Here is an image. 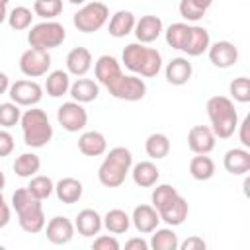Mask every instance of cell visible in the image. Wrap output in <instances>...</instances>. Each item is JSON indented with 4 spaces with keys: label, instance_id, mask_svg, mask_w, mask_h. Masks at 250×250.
Returning a JSON list of instances; mask_svg holds the SVG:
<instances>
[{
    "label": "cell",
    "instance_id": "5b68a950",
    "mask_svg": "<svg viewBox=\"0 0 250 250\" xmlns=\"http://www.w3.org/2000/svg\"><path fill=\"white\" fill-rule=\"evenodd\" d=\"M64 39H66V29L59 21H39V23L31 25V29L27 33L29 47L47 51V53L51 49H57L59 45H62Z\"/></svg>",
    "mask_w": 250,
    "mask_h": 250
},
{
    "label": "cell",
    "instance_id": "9c48e42d",
    "mask_svg": "<svg viewBox=\"0 0 250 250\" xmlns=\"http://www.w3.org/2000/svg\"><path fill=\"white\" fill-rule=\"evenodd\" d=\"M49 68H51V55L47 51H39V49L29 47L20 57V70L27 78L45 76V74H49Z\"/></svg>",
    "mask_w": 250,
    "mask_h": 250
},
{
    "label": "cell",
    "instance_id": "7c38bea8",
    "mask_svg": "<svg viewBox=\"0 0 250 250\" xmlns=\"http://www.w3.org/2000/svg\"><path fill=\"white\" fill-rule=\"evenodd\" d=\"M215 135L211 131V127L207 125H193L189 131H188V146L193 154H209L213 148H215Z\"/></svg>",
    "mask_w": 250,
    "mask_h": 250
},
{
    "label": "cell",
    "instance_id": "603a6c76",
    "mask_svg": "<svg viewBox=\"0 0 250 250\" xmlns=\"http://www.w3.org/2000/svg\"><path fill=\"white\" fill-rule=\"evenodd\" d=\"M188 213H189V207H188V201H186L182 195H178V197L172 199L168 205H164L162 209H158L160 221H164V223L170 225V227L182 225V223L186 221Z\"/></svg>",
    "mask_w": 250,
    "mask_h": 250
},
{
    "label": "cell",
    "instance_id": "30bf717a",
    "mask_svg": "<svg viewBox=\"0 0 250 250\" xmlns=\"http://www.w3.org/2000/svg\"><path fill=\"white\" fill-rule=\"evenodd\" d=\"M57 121L64 131L78 133L88 125V111L76 102H64L57 109Z\"/></svg>",
    "mask_w": 250,
    "mask_h": 250
},
{
    "label": "cell",
    "instance_id": "7bdbcfd3",
    "mask_svg": "<svg viewBox=\"0 0 250 250\" xmlns=\"http://www.w3.org/2000/svg\"><path fill=\"white\" fill-rule=\"evenodd\" d=\"M35 203H39V201L27 191V188H20V189H16L14 195H12V207L16 209V213H21V211L29 209V207L35 205Z\"/></svg>",
    "mask_w": 250,
    "mask_h": 250
},
{
    "label": "cell",
    "instance_id": "f1b7e54d",
    "mask_svg": "<svg viewBox=\"0 0 250 250\" xmlns=\"http://www.w3.org/2000/svg\"><path fill=\"white\" fill-rule=\"evenodd\" d=\"M70 90V74L66 70H51L45 80V92L51 98H61Z\"/></svg>",
    "mask_w": 250,
    "mask_h": 250
},
{
    "label": "cell",
    "instance_id": "bcb514c9",
    "mask_svg": "<svg viewBox=\"0 0 250 250\" xmlns=\"http://www.w3.org/2000/svg\"><path fill=\"white\" fill-rule=\"evenodd\" d=\"M178 250H207V244H205V240L201 238V236H188L180 246H178Z\"/></svg>",
    "mask_w": 250,
    "mask_h": 250
},
{
    "label": "cell",
    "instance_id": "5bb4252c",
    "mask_svg": "<svg viewBox=\"0 0 250 250\" xmlns=\"http://www.w3.org/2000/svg\"><path fill=\"white\" fill-rule=\"evenodd\" d=\"M94 74H96V80H98V84H102V86H111L121 74H123V70H121V62L115 59V57H111V55H102L96 62H94Z\"/></svg>",
    "mask_w": 250,
    "mask_h": 250
},
{
    "label": "cell",
    "instance_id": "e575fe53",
    "mask_svg": "<svg viewBox=\"0 0 250 250\" xmlns=\"http://www.w3.org/2000/svg\"><path fill=\"white\" fill-rule=\"evenodd\" d=\"M27 191L37 199V201H43L47 197H51V193L55 191V184L49 176H43V174H37L33 178H29V184L25 186Z\"/></svg>",
    "mask_w": 250,
    "mask_h": 250
},
{
    "label": "cell",
    "instance_id": "60d3db41",
    "mask_svg": "<svg viewBox=\"0 0 250 250\" xmlns=\"http://www.w3.org/2000/svg\"><path fill=\"white\" fill-rule=\"evenodd\" d=\"M229 94L234 102L238 104H248L250 102V78L238 76L229 84Z\"/></svg>",
    "mask_w": 250,
    "mask_h": 250
},
{
    "label": "cell",
    "instance_id": "e0dca14e",
    "mask_svg": "<svg viewBox=\"0 0 250 250\" xmlns=\"http://www.w3.org/2000/svg\"><path fill=\"white\" fill-rule=\"evenodd\" d=\"M164 74H166V82L168 84H172V86H184V84L189 82V78L193 74V66H191V62L186 57H176V59H172L166 64Z\"/></svg>",
    "mask_w": 250,
    "mask_h": 250
},
{
    "label": "cell",
    "instance_id": "52a82bcc",
    "mask_svg": "<svg viewBox=\"0 0 250 250\" xmlns=\"http://www.w3.org/2000/svg\"><path fill=\"white\" fill-rule=\"evenodd\" d=\"M107 92L115 98V100H123V102H139L145 98L146 94V84L143 78L135 76V74H121L111 86H107Z\"/></svg>",
    "mask_w": 250,
    "mask_h": 250
},
{
    "label": "cell",
    "instance_id": "ab89813d",
    "mask_svg": "<svg viewBox=\"0 0 250 250\" xmlns=\"http://www.w3.org/2000/svg\"><path fill=\"white\" fill-rule=\"evenodd\" d=\"M180 193H178V189L174 188V186H170V184H160V186H156L154 189H152V195H150V201H152V207L158 211V209H162L164 205H168L172 199H176Z\"/></svg>",
    "mask_w": 250,
    "mask_h": 250
},
{
    "label": "cell",
    "instance_id": "681fc988",
    "mask_svg": "<svg viewBox=\"0 0 250 250\" xmlns=\"http://www.w3.org/2000/svg\"><path fill=\"white\" fill-rule=\"evenodd\" d=\"M10 215H12L10 213V207L8 205H2L0 207V229H4L10 223Z\"/></svg>",
    "mask_w": 250,
    "mask_h": 250
},
{
    "label": "cell",
    "instance_id": "1f68e13d",
    "mask_svg": "<svg viewBox=\"0 0 250 250\" xmlns=\"http://www.w3.org/2000/svg\"><path fill=\"white\" fill-rule=\"evenodd\" d=\"M102 221H104V227L107 229V232H111V234H123L131 227V217L123 209H109L102 217Z\"/></svg>",
    "mask_w": 250,
    "mask_h": 250
},
{
    "label": "cell",
    "instance_id": "484cf974",
    "mask_svg": "<svg viewBox=\"0 0 250 250\" xmlns=\"http://www.w3.org/2000/svg\"><path fill=\"white\" fill-rule=\"evenodd\" d=\"M55 193H57V199L59 201H62V203H66V205H72V203H76L80 197H82V193H84V186H82V182L80 180H76V178H61L57 184H55Z\"/></svg>",
    "mask_w": 250,
    "mask_h": 250
},
{
    "label": "cell",
    "instance_id": "4316f807",
    "mask_svg": "<svg viewBox=\"0 0 250 250\" xmlns=\"http://www.w3.org/2000/svg\"><path fill=\"white\" fill-rule=\"evenodd\" d=\"M131 176H133V182L137 186H141V188H152L160 180V170L156 168L154 162L143 160V162H137L131 168Z\"/></svg>",
    "mask_w": 250,
    "mask_h": 250
},
{
    "label": "cell",
    "instance_id": "83f0119b",
    "mask_svg": "<svg viewBox=\"0 0 250 250\" xmlns=\"http://www.w3.org/2000/svg\"><path fill=\"white\" fill-rule=\"evenodd\" d=\"M135 23H137V18H135L133 12H129V10H119V12H115V14L111 16L107 31H109L111 37L121 39V37L129 35V33L135 29Z\"/></svg>",
    "mask_w": 250,
    "mask_h": 250
},
{
    "label": "cell",
    "instance_id": "277c9868",
    "mask_svg": "<svg viewBox=\"0 0 250 250\" xmlns=\"http://www.w3.org/2000/svg\"><path fill=\"white\" fill-rule=\"evenodd\" d=\"M23 143L31 148H41L53 139V125L47 117V113L39 107H29L21 113L20 119Z\"/></svg>",
    "mask_w": 250,
    "mask_h": 250
},
{
    "label": "cell",
    "instance_id": "f35d334b",
    "mask_svg": "<svg viewBox=\"0 0 250 250\" xmlns=\"http://www.w3.org/2000/svg\"><path fill=\"white\" fill-rule=\"evenodd\" d=\"M62 12L61 0H35L33 2V14L43 18V21H55V18Z\"/></svg>",
    "mask_w": 250,
    "mask_h": 250
},
{
    "label": "cell",
    "instance_id": "ee69618b",
    "mask_svg": "<svg viewBox=\"0 0 250 250\" xmlns=\"http://www.w3.org/2000/svg\"><path fill=\"white\" fill-rule=\"evenodd\" d=\"M92 250H121V244L115 236L111 234H102L94 240L92 244Z\"/></svg>",
    "mask_w": 250,
    "mask_h": 250
},
{
    "label": "cell",
    "instance_id": "74e56055",
    "mask_svg": "<svg viewBox=\"0 0 250 250\" xmlns=\"http://www.w3.org/2000/svg\"><path fill=\"white\" fill-rule=\"evenodd\" d=\"M188 33H189V23L176 21V23L168 25V29L164 31V37H166V43H168L172 49L182 51V49H184V45H186Z\"/></svg>",
    "mask_w": 250,
    "mask_h": 250
},
{
    "label": "cell",
    "instance_id": "f546056e",
    "mask_svg": "<svg viewBox=\"0 0 250 250\" xmlns=\"http://www.w3.org/2000/svg\"><path fill=\"white\" fill-rule=\"evenodd\" d=\"M12 168L20 178H33L41 168V158L35 152H21L20 156H16Z\"/></svg>",
    "mask_w": 250,
    "mask_h": 250
},
{
    "label": "cell",
    "instance_id": "7402d4cb",
    "mask_svg": "<svg viewBox=\"0 0 250 250\" xmlns=\"http://www.w3.org/2000/svg\"><path fill=\"white\" fill-rule=\"evenodd\" d=\"M78 150L84 156H102L107 150V139L100 131H84L78 137Z\"/></svg>",
    "mask_w": 250,
    "mask_h": 250
},
{
    "label": "cell",
    "instance_id": "3957f363",
    "mask_svg": "<svg viewBox=\"0 0 250 250\" xmlns=\"http://www.w3.org/2000/svg\"><path fill=\"white\" fill-rule=\"evenodd\" d=\"M133 168V154L125 146L111 148L98 168V180L105 188H119Z\"/></svg>",
    "mask_w": 250,
    "mask_h": 250
},
{
    "label": "cell",
    "instance_id": "f6af8a7d",
    "mask_svg": "<svg viewBox=\"0 0 250 250\" xmlns=\"http://www.w3.org/2000/svg\"><path fill=\"white\" fill-rule=\"evenodd\" d=\"M14 137H12V133H8L6 129H0V158H4V156H8V154H12V150H14Z\"/></svg>",
    "mask_w": 250,
    "mask_h": 250
},
{
    "label": "cell",
    "instance_id": "f5cc1de1",
    "mask_svg": "<svg viewBox=\"0 0 250 250\" xmlns=\"http://www.w3.org/2000/svg\"><path fill=\"white\" fill-rule=\"evenodd\" d=\"M4 186H6V176H4V172H0V191L4 189Z\"/></svg>",
    "mask_w": 250,
    "mask_h": 250
},
{
    "label": "cell",
    "instance_id": "cb8c5ba5",
    "mask_svg": "<svg viewBox=\"0 0 250 250\" xmlns=\"http://www.w3.org/2000/svg\"><path fill=\"white\" fill-rule=\"evenodd\" d=\"M102 227H104V221H102V215L96 209H82L74 219V229L78 230L80 236L100 234Z\"/></svg>",
    "mask_w": 250,
    "mask_h": 250
},
{
    "label": "cell",
    "instance_id": "9a60e30c",
    "mask_svg": "<svg viewBox=\"0 0 250 250\" xmlns=\"http://www.w3.org/2000/svg\"><path fill=\"white\" fill-rule=\"evenodd\" d=\"M207 53H209V61L217 68H230L238 61V49L230 41L211 43L209 49H207Z\"/></svg>",
    "mask_w": 250,
    "mask_h": 250
},
{
    "label": "cell",
    "instance_id": "d6986e66",
    "mask_svg": "<svg viewBox=\"0 0 250 250\" xmlns=\"http://www.w3.org/2000/svg\"><path fill=\"white\" fill-rule=\"evenodd\" d=\"M223 166L232 176H244L250 172V152L242 146H234L225 152Z\"/></svg>",
    "mask_w": 250,
    "mask_h": 250
},
{
    "label": "cell",
    "instance_id": "8d00e7d4",
    "mask_svg": "<svg viewBox=\"0 0 250 250\" xmlns=\"http://www.w3.org/2000/svg\"><path fill=\"white\" fill-rule=\"evenodd\" d=\"M31 20H33V10H29L27 6H16L8 12V25L16 31H23L31 27Z\"/></svg>",
    "mask_w": 250,
    "mask_h": 250
},
{
    "label": "cell",
    "instance_id": "8992f818",
    "mask_svg": "<svg viewBox=\"0 0 250 250\" xmlns=\"http://www.w3.org/2000/svg\"><path fill=\"white\" fill-rule=\"evenodd\" d=\"M107 18H109V8L104 2H88L74 14L72 23L82 33H94L105 25Z\"/></svg>",
    "mask_w": 250,
    "mask_h": 250
},
{
    "label": "cell",
    "instance_id": "11a10c76",
    "mask_svg": "<svg viewBox=\"0 0 250 250\" xmlns=\"http://www.w3.org/2000/svg\"><path fill=\"white\" fill-rule=\"evenodd\" d=\"M0 250H8V248H6V246H2V244H0Z\"/></svg>",
    "mask_w": 250,
    "mask_h": 250
},
{
    "label": "cell",
    "instance_id": "7a4b0ae2",
    "mask_svg": "<svg viewBox=\"0 0 250 250\" xmlns=\"http://www.w3.org/2000/svg\"><path fill=\"white\" fill-rule=\"evenodd\" d=\"M205 109L215 139H230L238 127V113L234 109V102L227 96H211Z\"/></svg>",
    "mask_w": 250,
    "mask_h": 250
},
{
    "label": "cell",
    "instance_id": "4fadbf2b",
    "mask_svg": "<svg viewBox=\"0 0 250 250\" xmlns=\"http://www.w3.org/2000/svg\"><path fill=\"white\" fill-rule=\"evenodd\" d=\"M164 31V25H162V20L158 16H152V14H146V16H141L135 23V37H137V43L141 45H146V43H152L160 37V33Z\"/></svg>",
    "mask_w": 250,
    "mask_h": 250
},
{
    "label": "cell",
    "instance_id": "2e32d148",
    "mask_svg": "<svg viewBox=\"0 0 250 250\" xmlns=\"http://www.w3.org/2000/svg\"><path fill=\"white\" fill-rule=\"evenodd\" d=\"M131 223L141 234H148V232H154L158 229L160 217H158V211L152 205H137L133 209Z\"/></svg>",
    "mask_w": 250,
    "mask_h": 250
},
{
    "label": "cell",
    "instance_id": "d590c367",
    "mask_svg": "<svg viewBox=\"0 0 250 250\" xmlns=\"http://www.w3.org/2000/svg\"><path fill=\"white\" fill-rule=\"evenodd\" d=\"M211 2H201V0H182L178 10H180V16L188 21H199L205 12L209 10Z\"/></svg>",
    "mask_w": 250,
    "mask_h": 250
},
{
    "label": "cell",
    "instance_id": "ffe728a7",
    "mask_svg": "<svg viewBox=\"0 0 250 250\" xmlns=\"http://www.w3.org/2000/svg\"><path fill=\"white\" fill-rule=\"evenodd\" d=\"M209 45H211L209 31L201 25H189V33H188V39L182 51L188 57H199L209 49Z\"/></svg>",
    "mask_w": 250,
    "mask_h": 250
},
{
    "label": "cell",
    "instance_id": "4dcf8cb0",
    "mask_svg": "<svg viewBox=\"0 0 250 250\" xmlns=\"http://www.w3.org/2000/svg\"><path fill=\"white\" fill-rule=\"evenodd\" d=\"M189 174L197 182L211 180L215 176V162H213V158L211 156H205V154H195L189 160Z\"/></svg>",
    "mask_w": 250,
    "mask_h": 250
},
{
    "label": "cell",
    "instance_id": "f907efd6",
    "mask_svg": "<svg viewBox=\"0 0 250 250\" xmlns=\"http://www.w3.org/2000/svg\"><path fill=\"white\" fill-rule=\"evenodd\" d=\"M10 90V78H8V74L6 72H2L0 70V96L2 94H6Z\"/></svg>",
    "mask_w": 250,
    "mask_h": 250
},
{
    "label": "cell",
    "instance_id": "816d5d0a",
    "mask_svg": "<svg viewBox=\"0 0 250 250\" xmlns=\"http://www.w3.org/2000/svg\"><path fill=\"white\" fill-rule=\"evenodd\" d=\"M8 20V4L6 0H0V23H4Z\"/></svg>",
    "mask_w": 250,
    "mask_h": 250
},
{
    "label": "cell",
    "instance_id": "ac0fdd59",
    "mask_svg": "<svg viewBox=\"0 0 250 250\" xmlns=\"http://www.w3.org/2000/svg\"><path fill=\"white\" fill-rule=\"evenodd\" d=\"M92 68V53L86 47H74L66 55V72L84 78Z\"/></svg>",
    "mask_w": 250,
    "mask_h": 250
},
{
    "label": "cell",
    "instance_id": "ba28073f",
    "mask_svg": "<svg viewBox=\"0 0 250 250\" xmlns=\"http://www.w3.org/2000/svg\"><path fill=\"white\" fill-rule=\"evenodd\" d=\"M8 96L18 107H35L43 98V86L35 80H16L10 84Z\"/></svg>",
    "mask_w": 250,
    "mask_h": 250
},
{
    "label": "cell",
    "instance_id": "6da1fadb",
    "mask_svg": "<svg viewBox=\"0 0 250 250\" xmlns=\"http://www.w3.org/2000/svg\"><path fill=\"white\" fill-rule=\"evenodd\" d=\"M121 61L139 78H152L162 70L160 51L141 43H129L121 53Z\"/></svg>",
    "mask_w": 250,
    "mask_h": 250
},
{
    "label": "cell",
    "instance_id": "44dd1931",
    "mask_svg": "<svg viewBox=\"0 0 250 250\" xmlns=\"http://www.w3.org/2000/svg\"><path fill=\"white\" fill-rule=\"evenodd\" d=\"M68 94L72 96V102L76 104H90L100 96V84L92 78H76L74 82H70V90Z\"/></svg>",
    "mask_w": 250,
    "mask_h": 250
},
{
    "label": "cell",
    "instance_id": "8fae6325",
    "mask_svg": "<svg viewBox=\"0 0 250 250\" xmlns=\"http://www.w3.org/2000/svg\"><path fill=\"white\" fill-rule=\"evenodd\" d=\"M74 232H76L74 223H72L68 217H61V215L53 217V219L47 223V229H45L47 240H49L51 244H57V246L68 244V242L74 238Z\"/></svg>",
    "mask_w": 250,
    "mask_h": 250
},
{
    "label": "cell",
    "instance_id": "7dc6e473",
    "mask_svg": "<svg viewBox=\"0 0 250 250\" xmlns=\"http://www.w3.org/2000/svg\"><path fill=\"white\" fill-rule=\"evenodd\" d=\"M236 129H238V139L242 143V148L248 150V146H250V117H244Z\"/></svg>",
    "mask_w": 250,
    "mask_h": 250
},
{
    "label": "cell",
    "instance_id": "d6a6232c",
    "mask_svg": "<svg viewBox=\"0 0 250 250\" xmlns=\"http://www.w3.org/2000/svg\"><path fill=\"white\" fill-rule=\"evenodd\" d=\"M145 150L152 160L166 158L170 154V139L164 133H152L145 141Z\"/></svg>",
    "mask_w": 250,
    "mask_h": 250
},
{
    "label": "cell",
    "instance_id": "b9f144b4",
    "mask_svg": "<svg viewBox=\"0 0 250 250\" xmlns=\"http://www.w3.org/2000/svg\"><path fill=\"white\" fill-rule=\"evenodd\" d=\"M20 119H21V109L16 104H12V102L0 104V125L4 129H10V127L18 125Z\"/></svg>",
    "mask_w": 250,
    "mask_h": 250
},
{
    "label": "cell",
    "instance_id": "db71d44e",
    "mask_svg": "<svg viewBox=\"0 0 250 250\" xmlns=\"http://www.w3.org/2000/svg\"><path fill=\"white\" fill-rule=\"evenodd\" d=\"M2 205H6V201H4V195H2V191H0V207Z\"/></svg>",
    "mask_w": 250,
    "mask_h": 250
},
{
    "label": "cell",
    "instance_id": "c3c4849f",
    "mask_svg": "<svg viewBox=\"0 0 250 250\" xmlns=\"http://www.w3.org/2000/svg\"><path fill=\"white\" fill-rule=\"evenodd\" d=\"M121 250H150V248H148V242L143 236H133L125 242V246Z\"/></svg>",
    "mask_w": 250,
    "mask_h": 250
},
{
    "label": "cell",
    "instance_id": "836d02e7",
    "mask_svg": "<svg viewBox=\"0 0 250 250\" xmlns=\"http://www.w3.org/2000/svg\"><path fill=\"white\" fill-rule=\"evenodd\" d=\"M180 246V240H178V234L166 227V229H156L150 236V242H148V248L150 250H178Z\"/></svg>",
    "mask_w": 250,
    "mask_h": 250
},
{
    "label": "cell",
    "instance_id": "d4e9b609",
    "mask_svg": "<svg viewBox=\"0 0 250 250\" xmlns=\"http://www.w3.org/2000/svg\"><path fill=\"white\" fill-rule=\"evenodd\" d=\"M18 221H20V227L21 230L29 232V234H35V232H41L45 229V213H43V205L41 201L31 205L29 209L18 213Z\"/></svg>",
    "mask_w": 250,
    "mask_h": 250
}]
</instances>
